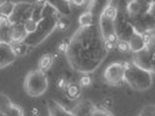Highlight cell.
I'll return each mask as SVG.
<instances>
[{
    "mask_svg": "<svg viewBox=\"0 0 155 116\" xmlns=\"http://www.w3.org/2000/svg\"><path fill=\"white\" fill-rule=\"evenodd\" d=\"M130 48H133L134 51H138L145 46V44L143 40L142 36H140V34H135L132 37H131V41H130Z\"/></svg>",
    "mask_w": 155,
    "mask_h": 116,
    "instance_id": "6",
    "label": "cell"
},
{
    "mask_svg": "<svg viewBox=\"0 0 155 116\" xmlns=\"http://www.w3.org/2000/svg\"><path fill=\"white\" fill-rule=\"evenodd\" d=\"M38 25H39V21H36L35 18H28L23 23V27L25 29V31L28 34H31V33H34L38 28Z\"/></svg>",
    "mask_w": 155,
    "mask_h": 116,
    "instance_id": "8",
    "label": "cell"
},
{
    "mask_svg": "<svg viewBox=\"0 0 155 116\" xmlns=\"http://www.w3.org/2000/svg\"><path fill=\"white\" fill-rule=\"evenodd\" d=\"M1 5H2V2H1V1H0V6H1Z\"/></svg>",
    "mask_w": 155,
    "mask_h": 116,
    "instance_id": "21",
    "label": "cell"
},
{
    "mask_svg": "<svg viewBox=\"0 0 155 116\" xmlns=\"http://www.w3.org/2000/svg\"><path fill=\"white\" fill-rule=\"evenodd\" d=\"M91 18H91V14L90 13H84L79 18L80 24L82 27L88 26L89 24L91 23Z\"/></svg>",
    "mask_w": 155,
    "mask_h": 116,
    "instance_id": "10",
    "label": "cell"
},
{
    "mask_svg": "<svg viewBox=\"0 0 155 116\" xmlns=\"http://www.w3.org/2000/svg\"><path fill=\"white\" fill-rule=\"evenodd\" d=\"M13 47H14V50L17 56L24 55L27 51V46L23 43L16 44V45H13Z\"/></svg>",
    "mask_w": 155,
    "mask_h": 116,
    "instance_id": "9",
    "label": "cell"
},
{
    "mask_svg": "<svg viewBox=\"0 0 155 116\" xmlns=\"http://www.w3.org/2000/svg\"><path fill=\"white\" fill-rule=\"evenodd\" d=\"M124 69L121 63H114V65L109 67L106 71L105 76L110 82H119L124 79Z\"/></svg>",
    "mask_w": 155,
    "mask_h": 116,
    "instance_id": "3",
    "label": "cell"
},
{
    "mask_svg": "<svg viewBox=\"0 0 155 116\" xmlns=\"http://www.w3.org/2000/svg\"><path fill=\"white\" fill-rule=\"evenodd\" d=\"M71 1L77 6H82L85 3V0H71Z\"/></svg>",
    "mask_w": 155,
    "mask_h": 116,
    "instance_id": "18",
    "label": "cell"
},
{
    "mask_svg": "<svg viewBox=\"0 0 155 116\" xmlns=\"http://www.w3.org/2000/svg\"><path fill=\"white\" fill-rule=\"evenodd\" d=\"M53 62H54V56L52 54H50V53H46V54L42 55L40 59H39L38 69L43 72H46L51 69Z\"/></svg>",
    "mask_w": 155,
    "mask_h": 116,
    "instance_id": "5",
    "label": "cell"
},
{
    "mask_svg": "<svg viewBox=\"0 0 155 116\" xmlns=\"http://www.w3.org/2000/svg\"><path fill=\"white\" fill-rule=\"evenodd\" d=\"M68 48H69V44L66 43L65 41H62L61 43L58 44V46H57V50L59 52H67Z\"/></svg>",
    "mask_w": 155,
    "mask_h": 116,
    "instance_id": "16",
    "label": "cell"
},
{
    "mask_svg": "<svg viewBox=\"0 0 155 116\" xmlns=\"http://www.w3.org/2000/svg\"><path fill=\"white\" fill-rule=\"evenodd\" d=\"M104 47L106 48V50H113L114 48V43H111L110 41L107 40L105 43H104Z\"/></svg>",
    "mask_w": 155,
    "mask_h": 116,
    "instance_id": "17",
    "label": "cell"
},
{
    "mask_svg": "<svg viewBox=\"0 0 155 116\" xmlns=\"http://www.w3.org/2000/svg\"><path fill=\"white\" fill-rule=\"evenodd\" d=\"M66 92H67V95L69 96V98L77 99L81 96V86L75 83H69L66 88Z\"/></svg>",
    "mask_w": 155,
    "mask_h": 116,
    "instance_id": "7",
    "label": "cell"
},
{
    "mask_svg": "<svg viewBox=\"0 0 155 116\" xmlns=\"http://www.w3.org/2000/svg\"><path fill=\"white\" fill-rule=\"evenodd\" d=\"M56 28L60 31H65L68 29V23L64 21V19H58L56 22Z\"/></svg>",
    "mask_w": 155,
    "mask_h": 116,
    "instance_id": "14",
    "label": "cell"
},
{
    "mask_svg": "<svg viewBox=\"0 0 155 116\" xmlns=\"http://www.w3.org/2000/svg\"><path fill=\"white\" fill-rule=\"evenodd\" d=\"M117 47L120 51H123V52H126L130 50L129 43H127L126 41H118L117 42Z\"/></svg>",
    "mask_w": 155,
    "mask_h": 116,
    "instance_id": "13",
    "label": "cell"
},
{
    "mask_svg": "<svg viewBox=\"0 0 155 116\" xmlns=\"http://www.w3.org/2000/svg\"><path fill=\"white\" fill-rule=\"evenodd\" d=\"M79 83H80L81 86H88L91 83V77L89 76H87V75L82 76L80 79Z\"/></svg>",
    "mask_w": 155,
    "mask_h": 116,
    "instance_id": "15",
    "label": "cell"
},
{
    "mask_svg": "<svg viewBox=\"0 0 155 116\" xmlns=\"http://www.w3.org/2000/svg\"><path fill=\"white\" fill-rule=\"evenodd\" d=\"M116 14H117V12H116V9L114 7H113V6L108 7L104 12L105 17L108 19H114L116 17Z\"/></svg>",
    "mask_w": 155,
    "mask_h": 116,
    "instance_id": "11",
    "label": "cell"
},
{
    "mask_svg": "<svg viewBox=\"0 0 155 116\" xmlns=\"http://www.w3.org/2000/svg\"><path fill=\"white\" fill-rule=\"evenodd\" d=\"M27 33L24 29L23 25H17L12 28L11 32H10V40H11L12 45H16V44L22 43L23 39L25 38Z\"/></svg>",
    "mask_w": 155,
    "mask_h": 116,
    "instance_id": "4",
    "label": "cell"
},
{
    "mask_svg": "<svg viewBox=\"0 0 155 116\" xmlns=\"http://www.w3.org/2000/svg\"><path fill=\"white\" fill-rule=\"evenodd\" d=\"M31 114L33 116H39V109L37 108H33L31 109Z\"/></svg>",
    "mask_w": 155,
    "mask_h": 116,
    "instance_id": "19",
    "label": "cell"
},
{
    "mask_svg": "<svg viewBox=\"0 0 155 116\" xmlns=\"http://www.w3.org/2000/svg\"><path fill=\"white\" fill-rule=\"evenodd\" d=\"M68 84H69V82H68V80L65 79V77H63V76L59 77V79H58L57 81H56L57 88H59L61 90H66Z\"/></svg>",
    "mask_w": 155,
    "mask_h": 116,
    "instance_id": "12",
    "label": "cell"
},
{
    "mask_svg": "<svg viewBox=\"0 0 155 116\" xmlns=\"http://www.w3.org/2000/svg\"><path fill=\"white\" fill-rule=\"evenodd\" d=\"M24 89L31 97H39L43 95L48 89V80L45 72L39 69L30 71L24 79Z\"/></svg>",
    "mask_w": 155,
    "mask_h": 116,
    "instance_id": "1",
    "label": "cell"
},
{
    "mask_svg": "<svg viewBox=\"0 0 155 116\" xmlns=\"http://www.w3.org/2000/svg\"><path fill=\"white\" fill-rule=\"evenodd\" d=\"M17 57L11 43L0 42V69L11 65Z\"/></svg>",
    "mask_w": 155,
    "mask_h": 116,
    "instance_id": "2",
    "label": "cell"
},
{
    "mask_svg": "<svg viewBox=\"0 0 155 116\" xmlns=\"http://www.w3.org/2000/svg\"><path fill=\"white\" fill-rule=\"evenodd\" d=\"M47 3V0H36V4L38 5H45Z\"/></svg>",
    "mask_w": 155,
    "mask_h": 116,
    "instance_id": "20",
    "label": "cell"
}]
</instances>
